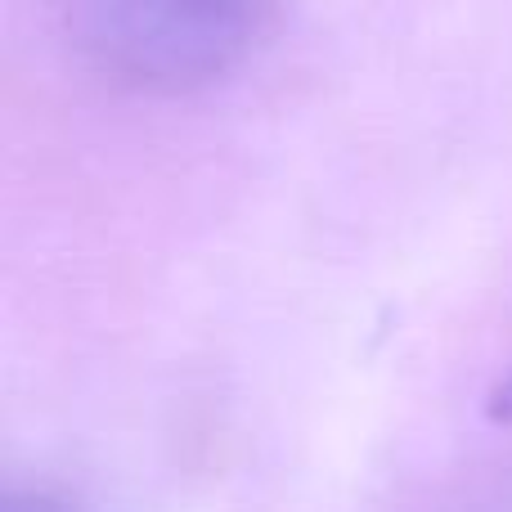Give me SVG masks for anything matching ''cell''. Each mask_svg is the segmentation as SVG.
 I'll return each mask as SVG.
<instances>
[{
	"mask_svg": "<svg viewBox=\"0 0 512 512\" xmlns=\"http://www.w3.org/2000/svg\"><path fill=\"white\" fill-rule=\"evenodd\" d=\"M283 0H59L77 59L135 95H189L239 72Z\"/></svg>",
	"mask_w": 512,
	"mask_h": 512,
	"instance_id": "6da1fadb",
	"label": "cell"
},
{
	"mask_svg": "<svg viewBox=\"0 0 512 512\" xmlns=\"http://www.w3.org/2000/svg\"><path fill=\"white\" fill-rule=\"evenodd\" d=\"M5 512H81V508H77V499L54 490V486H27V490H14V495H9Z\"/></svg>",
	"mask_w": 512,
	"mask_h": 512,
	"instance_id": "7a4b0ae2",
	"label": "cell"
},
{
	"mask_svg": "<svg viewBox=\"0 0 512 512\" xmlns=\"http://www.w3.org/2000/svg\"><path fill=\"white\" fill-rule=\"evenodd\" d=\"M490 418H495V423H508V427H512V373L495 387V396H490Z\"/></svg>",
	"mask_w": 512,
	"mask_h": 512,
	"instance_id": "3957f363",
	"label": "cell"
}]
</instances>
